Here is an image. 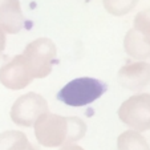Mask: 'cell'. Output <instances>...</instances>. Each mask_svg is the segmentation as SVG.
Instances as JSON below:
<instances>
[{"instance_id":"cell-1","label":"cell","mask_w":150,"mask_h":150,"mask_svg":"<svg viewBox=\"0 0 150 150\" xmlns=\"http://www.w3.org/2000/svg\"><path fill=\"white\" fill-rule=\"evenodd\" d=\"M35 136L41 146L60 147L81 139L86 133V124L79 117H62L47 113L36 121Z\"/></svg>"},{"instance_id":"cell-2","label":"cell","mask_w":150,"mask_h":150,"mask_svg":"<svg viewBox=\"0 0 150 150\" xmlns=\"http://www.w3.org/2000/svg\"><path fill=\"white\" fill-rule=\"evenodd\" d=\"M108 91V85L92 77H80L72 80L57 93V100L62 104L80 108L98 100Z\"/></svg>"},{"instance_id":"cell-3","label":"cell","mask_w":150,"mask_h":150,"mask_svg":"<svg viewBox=\"0 0 150 150\" xmlns=\"http://www.w3.org/2000/svg\"><path fill=\"white\" fill-rule=\"evenodd\" d=\"M56 52L54 42L47 37H39L25 47L23 56L32 79H44L51 73Z\"/></svg>"},{"instance_id":"cell-4","label":"cell","mask_w":150,"mask_h":150,"mask_svg":"<svg viewBox=\"0 0 150 150\" xmlns=\"http://www.w3.org/2000/svg\"><path fill=\"white\" fill-rule=\"evenodd\" d=\"M118 117L138 133L150 130V94L139 93L129 97L120 106Z\"/></svg>"},{"instance_id":"cell-5","label":"cell","mask_w":150,"mask_h":150,"mask_svg":"<svg viewBox=\"0 0 150 150\" xmlns=\"http://www.w3.org/2000/svg\"><path fill=\"white\" fill-rule=\"evenodd\" d=\"M49 110L48 102L42 96L33 92L20 96L11 108V120L19 126L31 127L41 116Z\"/></svg>"},{"instance_id":"cell-6","label":"cell","mask_w":150,"mask_h":150,"mask_svg":"<svg viewBox=\"0 0 150 150\" xmlns=\"http://www.w3.org/2000/svg\"><path fill=\"white\" fill-rule=\"evenodd\" d=\"M32 76L28 71L23 54L15 56L11 61L0 68V82L6 88L12 91H20L31 84Z\"/></svg>"},{"instance_id":"cell-7","label":"cell","mask_w":150,"mask_h":150,"mask_svg":"<svg viewBox=\"0 0 150 150\" xmlns=\"http://www.w3.org/2000/svg\"><path fill=\"white\" fill-rule=\"evenodd\" d=\"M118 81L125 89L142 91L150 82V64L145 61L126 64L118 71Z\"/></svg>"},{"instance_id":"cell-8","label":"cell","mask_w":150,"mask_h":150,"mask_svg":"<svg viewBox=\"0 0 150 150\" xmlns=\"http://www.w3.org/2000/svg\"><path fill=\"white\" fill-rule=\"evenodd\" d=\"M24 25V16L19 0H6L0 6V27L11 35L19 33Z\"/></svg>"},{"instance_id":"cell-9","label":"cell","mask_w":150,"mask_h":150,"mask_svg":"<svg viewBox=\"0 0 150 150\" xmlns=\"http://www.w3.org/2000/svg\"><path fill=\"white\" fill-rule=\"evenodd\" d=\"M124 47L126 53L133 59H150V35L142 33V32L132 28L125 36Z\"/></svg>"},{"instance_id":"cell-10","label":"cell","mask_w":150,"mask_h":150,"mask_svg":"<svg viewBox=\"0 0 150 150\" xmlns=\"http://www.w3.org/2000/svg\"><path fill=\"white\" fill-rule=\"evenodd\" d=\"M118 150H150L145 137L136 130H126L117 139Z\"/></svg>"},{"instance_id":"cell-11","label":"cell","mask_w":150,"mask_h":150,"mask_svg":"<svg viewBox=\"0 0 150 150\" xmlns=\"http://www.w3.org/2000/svg\"><path fill=\"white\" fill-rule=\"evenodd\" d=\"M29 144L27 136L19 130L0 133V150H24Z\"/></svg>"},{"instance_id":"cell-12","label":"cell","mask_w":150,"mask_h":150,"mask_svg":"<svg viewBox=\"0 0 150 150\" xmlns=\"http://www.w3.org/2000/svg\"><path fill=\"white\" fill-rule=\"evenodd\" d=\"M105 9L114 16H124L133 11L138 0H102Z\"/></svg>"},{"instance_id":"cell-13","label":"cell","mask_w":150,"mask_h":150,"mask_svg":"<svg viewBox=\"0 0 150 150\" xmlns=\"http://www.w3.org/2000/svg\"><path fill=\"white\" fill-rule=\"evenodd\" d=\"M133 28L142 32V33L150 35V7L136 15Z\"/></svg>"},{"instance_id":"cell-14","label":"cell","mask_w":150,"mask_h":150,"mask_svg":"<svg viewBox=\"0 0 150 150\" xmlns=\"http://www.w3.org/2000/svg\"><path fill=\"white\" fill-rule=\"evenodd\" d=\"M4 48H6V32L1 29V27H0V56H1V53H3Z\"/></svg>"},{"instance_id":"cell-15","label":"cell","mask_w":150,"mask_h":150,"mask_svg":"<svg viewBox=\"0 0 150 150\" xmlns=\"http://www.w3.org/2000/svg\"><path fill=\"white\" fill-rule=\"evenodd\" d=\"M60 150H84L81 146L79 145H74V144H71V145H65V146H62Z\"/></svg>"},{"instance_id":"cell-16","label":"cell","mask_w":150,"mask_h":150,"mask_svg":"<svg viewBox=\"0 0 150 150\" xmlns=\"http://www.w3.org/2000/svg\"><path fill=\"white\" fill-rule=\"evenodd\" d=\"M24 150H39V149H37L36 146H33L32 144H28V145H27V147H25Z\"/></svg>"},{"instance_id":"cell-17","label":"cell","mask_w":150,"mask_h":150,"mask_svg":"<svg viewBox=\"0 0 150 150\" xmlns=\"http://www.w3.org/2000/svg\"><path fill=\"white\" fill-rule=\"evenodd\" d=\"M4 1H6V0H0V6H1V4H3Z\"/></svg>"}]
</instances>
